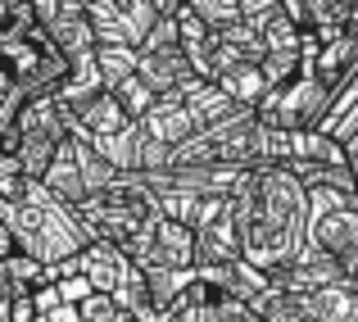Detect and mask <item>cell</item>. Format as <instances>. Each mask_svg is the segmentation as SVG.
Here are the masks:
<instances>
[{"mask_svg": "<svg viewBox=\"0 0 358 322\" xmlns=\"http://www.w3.org/2000/svg\"><path fill=\"white\" fill-rule=\"evenodd\" d=\"M195 241H200V272H231L245 263V241L231 195L204 204V214L195 218Z\"/></svg>", "mask_w": 358, "mask_h": 322, "instance_id": "8", "label": "cell"}, {"mask_svg": "<svg viewBox=\"0 0 358 322\" xmlns=\"http://www.w3.org/2000/svg\"><path fill=\"white\" fill-rule=\"evenodd\" d=\"M82 227H87L91 241H105V245H118V250H131V245L145 236V227H155L164 218V200L159 191L145 182V177L127 173L114 191L96 195L78 209Z\"/></svg>", "mask_w": 358, "mask_h": 322, "instance_id": "3", "label": "cell"}, {"mask_svg": "<svg viewBox=\"0 0 358 322\" xmlns=\"http://www.w3.org/2000/svg\"><path fill=\"white\" fill-rule=\"evenodd\" d=\"M0 227H9L18 236V245L32 259H41L45 268H64L69 259H78L91 245L82 218L73 209H64V204H55L41 186H32V195L18 204H0Z\"/></svg>", "mask_w": 358, "mask_h": 322, "instance_id": "2", "label": "cell"}, {"mask_svg": "<svg viewBox=\"0 0 358 322\" xmlns=\"http://www.w3.org/2000/svg\"><path fill=\"white\" fill-rule=\"evenodd\" d=\"M41 191L50 195L55 204H64V209H73L78 214L82 204L91 200V186H87V173H82V159H78V146H64L59 150V159L50 164V173H45V182H41Z\"/></svg>", "mask_w": 358, "mask_h": 322, "instance_id": "13", "label": "cell"}, {"mask_svg": "<svg viewBox=\"0 0 358 322\" xmlns=\"http://www.w3.org/2000/svg\"><path fill=\"white\" fill-rule=\"evenodd\" d=\"M73 109V122H78V136L87 141H114L136 132L141 122L131 118V109L118 100V91H96V96H82V100H64Z\"/></svg>", "mask_w": 358, "mask_h": 322, "instance_id": "11", "label": "cell"}, {"mask_svg": "<svg viewBox=\"0 0 358 322\" xmlns=\"http://www.w3.org/2000/svg\"><path fill=\"white\" fill-rule=\"evenodd\" d=\"M50 286H59L55 268H45L41 259H32L27 250H14L0 259V300H36Z\"/></svg>", "mask_w": 358, "mask_h": 322, "instance_id": "12", "label": "cell"}, {"mask_svg": "<svg viewBox=\"0 0 358 322\" xmlns=\"http://www.w3.org/2000/svg\"><path fill=\"white\" fill-rule=\"evenodd\" d=\"M87 14H91L100 46L145 50L150 32L164 23V0H91Z\"/></svg>", "mask_w": 358, "mask_h": 322, "instance_id": "7", "label": "cell"}, {"mask_svg": "<svg viewBox=\"0 0 358 322\" xmlns=\"http://www.w3.org/2000/svg\"><path fill=\"white\" fill-rule=\"evenodd\" d=\"M131 272H136V263H131L127 250L105 245V241H91L78 259H69L64 268H55V277H59V281L78 277V281H87L96 295H118V290L131 281Z\"/></svg>", "mask_w": 358, "mask_h": 322, "instance_id": "9", "label": "cell"}, {"mask_svg": "<svg viewBox=\"0 0 358 322\" xmlns=\"http://www.w3.org/2000/svg\"><path fill=\"white\" fill-rule=\"evenodd\" d=\"M36 5V23L45 27L59 55L73 64V78L78 73H91L96 69V55H100V36L91 27V14L82 0H32Z\"/></svg>", "mask_w": 358, "mask_h": 322, "instance_id": "6", "label": "cell"}, {"mask_svg": "<svg viewBox=\"0 0 358 322\" xmlns=\"http://www.w3.org/2000/svg\"><path fill=\"white\" fill-rule=\"evenodd\" d=\"M141 82H145L159 100L195 96L200 87H209V82L195 73L191 55H186L182 46H150V50H141Z\"/></svg>", "mask_w": 358, "mask_h": 322, "instance_id": "10", "label": "cell"}, {"mask_svg": "<svg viewBox=\"0 0 358 322\" xmlns=\"http://www.w3.org/2000/svg\"><path fill=\"white\" fill-rule=\"evenodd\" d=\"M131 263L141 272H168V277H195L200 272V241H195V227L182 218H159L155 227H145L136 245H131Z\"/></svg>", "mask_w": 358, "mask_h": 322, "instance_id": "5", "label": "cell"}, {"mask_svg": "<svg viewBox=\"0 0 358 322\" xmlns=\"http://www.w3.org/2000/svg\"><path fill=\"white\" fill-rule=\"evenodd\" d=\"M231 209L241 223L245 263L263 277H281L308 254V186L290 168H250L231 191Z\"/></svg>", "mask_w": 358, "mask_h": 322, "instance_id": "1", "label": "cell"}, {"mask_svg": "<svg viewBox=\"0 0 358 322\" xmlns=\"http://www.w3.org/2000/svg\"><path fill=\"white\" fill-rule=\"evenodd\" d=\"M308 250L341 263L358 281V191L350 186H313L308 191Z\"/></svg>", "mask_w": 358, "mask_h": 322, "instance_id": "4", "label": "cell"}]
</instances>
